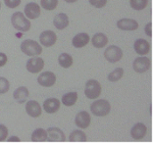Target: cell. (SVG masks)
<instances>
[{"label": "cell", "mask_w": 154, "mask_h": 144, "mask_svg": "<svg viewBox=\"0 0 154 144\" xmlns=\"http://www.w3.org/2000/svg\"><path fill=\"white\" fill-rule=\"evenodd\" d=\"M46 131H47V141L64 142L67 140L65 133L59 127H49Z\"/></svg>", "instance_id": "cell-11"}, {"label": "cell", "mask_w": 154, "mask_h": 144, "mask_svg": "<svg viewBox=\"0 0 154 144\" xmlns=\"http://www.w3.org/2000/svg\"><path fill=\"white\" fill-rule=\"evenodd\" d=\"M146 133H147V127L142 123L136 124L131 130V136L136 140L142 139Z\"/></svg>", "instance_id": "cell-15"}, {"label": "cell", "mask_w": 154, "mask_h": 144, "mask_svg": "<svg viewBox=\"0 0 154 144\" xmlns=\"http://www.w3.org/2000/svg\"><path fill=\"white\" fill-rule=\"evenodd\" d=\"M37 82H38L39 85L43 86V87H51L56 82V75L52 72H44V73H41L38 75Z\"/></svg>", "instance_id": "cell-8"}, {"label": "cell", "mask_w": 154, "mask_h": 144, "mask_svg": "<svg viewBox=\"0 0 154 144\" xmlns=\"http://www.w3.org/2000/svg\"><path fill=\"white\" fill-rule=\"evenodd\" d=\"M10 88V83L8 81V79L0 77V94H4L6 92H8V90Z\"/></svg>", "instance_id": "cell-29"}, {"label": "cell", "mask_w": 154, "mask_h": 144, "mask_svg": "<svg viewBox=\"0 0 154 144\" xmlns=\"http://www.w3.org/2000/svg\"><path fill=\"white\" fill-rule=\"evenodd\" d=\"M134 51H136L138 55L140 56H144L146 54H148L150 52V49H151V45L146 39L143 38H138L134 41Z\"/></svg>", "instance_id": "cell-12"}, {"label": "cell", "mask_w": 154, "mask_h": 144, "mask_svg": "<svg viewBox=\"0 0 154 144\" xmlns=\"http://www.w3.org/2000/svg\"><path fill=\"white\" fill-rule=\"evenodd\" d=\"M91 5L96 7V8H103L107 4V0H88Z\"/></svg>", "instance_id": "cell-31"}, {"label": "cell", "mask_w": 154, "mask_h": 144, "mask_svg": "<svg viewBox=\"0 0 154 144\" xmlns=\"http://www.w3.org/2000/svg\"><path fill=\"white\" fill-rule=\"evenodd\" d=\"M101 94V84L96 79H89L85 86V95L88 99H97Z\"/></svg>", "instance_id": "cell-4"}, {"label": "cell", "mask_w": 154, "mask_h": 144, "mask_svg": "<svg viewBox=\"0 0 154 144\" xmlns=\"http://www.w3.org/2000/svg\"><path fill=\"white\" fill-rule=\"evenodd\" d=\"M91 43L96 48H103L108 44V37L102 32H97L92 36Z\"/></svg>", "instance_id": "cell-20"}, {"label": "cell", "mask_w": 154, "mask_h": 144, "mask_svg": "<svg viewBox=\"0 0 154 144\" xmlns=\"http://www.w3.org/2000/svg\"><path fill=\"white\" fill-rule=\"evenodd\" d=\"M148 0H130V5L134 10L140 11L146 8Z\"/></svg>", "instance_id": "cell-27"}, {"label": "cell", "mask_w": 154, "mask_h": 144, "mask_svg": "<svg viewBox=\"0 0 154 144\" xmlns=\"http://www.w3.org/2000/svg\"><path fill=\"white\" fill-rule=\"evenodd\" d=\"M43 67H44V60L42 58H40V57H35V56L32 58L29 59L27 65H26L27 70L32 74L39 73V72L42 71Z\"/></svg>", "instance_id": "cell-7"}, {"label": "cell", "mask_w": 154, "mask_h": 144, "mask_svg": "<svg viewBox=\"0 0 154 144\" xmlns=\"http://www.w3.org/2000/svg\"><path fill=\"white\" fill-rule=\"evenodd\" d=\"M150 67H151V60L148 57L140 56L134 59V61L133 63V68L134 70L138 74H143L145 72H147Z\"/></svg>", "instance_id": "cell-6"}, {"label": "cell", "mask_w": 154, "mask_h": 144, "mask_svg": "<svg viewBox=\"0 0 154 144\" xmlns=\"http://www.w3.org/2000/svg\"><path fill=\"white\" fill-rule=\"evenodd\" d=\"M77 100H78V93L76 91L68 92L62 96V103L65 106H67V107L74 106L76 104Z\"/></svg>", "instance_id": "cell-23"}, {"label": "cell", "mask_w": 154, "mask_h": 144, "mask_svg": "<svg viewBox=\"0 0 154 144\" xmlns=\"http://www.w3.org/2000/svg\"><path fill=\"white\" fill-rule=\"evenodd\" d=\"M26 112L32 118H38L41 115L42 109H41L38 102H36L35 100H29L26 104Z\"/></svg>", "instance_id": "cell-13"}, {"label": "cell", "mask_w": 154, "mask_h": 144, "mask_svg": "<svg viewBox=\"0 0 154 144\" xmlns=\"http://www.w3.org/2000/svg\"><path fill=\"white\" fill-rule=\"evenodd\" d=\"M104 57L108 62L117 63L123 57V50L116 45H110L104 51Z\"/></svg>", "instance_id": "cell-5"}, {"label": "cell", "mask_w": 154, "mask_h": 144, "mask_svg": "<svg viewBox=\"0 0 154 144\" xmlns=\"http://www.w3.org/2000/svg\"><path fill=\"white\" fill-rule=\"evenodd\" d=\"M32 141L33 142L47 141V131L41 127L36 128L32 133Z\"/></svg>", "instance_id": "cell-22"}, {"label": "cell", "mask_w": 154, "mask_h": 144, "mask_svg": "<svg viewBox=\"0 0 154 144\" xmlns=\"http://www.w3.org/2000/svg\"><path fill=\"white\" fill-rule=\"evenodd\" d=\"M144 32L146 33V35L149 37H152V23L149 22L146 24L145 28H144Z\"/></svg>", "instance_id": "cell-33"}, {"label": "cell", "mask_w": 154, "mask_h": 144, "mask_svg": "<svg viewBox=\"0 0 154 144\" xmlns=\"http://www.w3.org/2000/svg\"><path fill=\"white\" fill-rule=\"evenodd\" d=\"M7 61H8V58H7V55L5 54V53H2L0 52V68L5 66Z\"/></svg>", "instance_id": "cell-34"}, {"label": "cell", "mask_w": 154, "mask_h": 144, "mask_svg": "<svg viewBox=\"0 0 154 144\" xmlns=\"http://www.w3.org/2000/svg\"><path fill=\"white\" fill-rule=\"evenodd\" d=\"M7 141H9V142H13V141H15V142H20V138H19L18 136H11L10 138L7 139Z\"/></svg>", "instance_id": "cell-35"}, {"label": "cell", "mask_w": 154, "mask_h": 144, "mask_svg": "<svg viewBox=\"0 0 154 144\" xmlns=\"http://www.w3.org/2000/svg\"><path fill=\"white\" fill-rule=\"evenodd\" d=\"M29 95V89L26 86L18 87L13 93L14 99H16V101H18L19 103H24V102L27 101Z\"/></svg>", "instance_id": "cell-21"}, {"label": "cell", "mask_w": 154, "mask_h": 144, "mask_svg": "<svg viewBox=\"0 0 154 144\" xmlns=\"http://www.w3.org/2000/svg\"><path fill=\"white\" fill-rule=\"evenodd\" d=\"M58 63L64 69H68L73 65V58L68 53H62L58 57Z\"/></svg>", "instance_id": "cell-24"}, {"label": "cell", "mask_w": 154, "mask_h": 144, "mask_svg": "<svg viewBox=\"0 0 154 144\" xmlns=\"http://www.w3.org/2000/svg\"><path fill=\"white\" fill-rule=\"evenodd\" d=\"M71 142H84L86 141V134L82 130H74L69 135Z\"/></svg>", "instance_id": "cell-25"}, {"label": "cell", "mask_w": 154, "mask_h": 144, "mask_svg": "<svg viewBox=\"0 0 154 144\" xmlns=\"http://www.w3.org/2000/svg\"><path fill=\"white\" fill-rule=\"evenodd\" d=\"M57 40V35L52 31H44L40 33L39 35V41L40 44H42L44 47H51L56 43Z\"/></svg>", "instance_id": "cell-9"}, {"label": "cell", "mask_w": 154, "mask_h": 144, "mask_svg": "<svg viewBox=\"0 0 154 144\" xmlns=\"http://www.w3.org/2000/svg\"><path fill=\"white\" fill-rule=\"evenodd\" d=\"M60 106V100L57 98H48L43 102V109L47 114H54L59 111Z\"/></svg>", "instance_id": "cell-17"}, {"label": "cell", "mask_w": 154, "mask_h": 144, "mask_svg": "<svg viewBox=\"0 0 154 144\" xmlns=\"http://www.w3.org/2000/svg\"><path fill=\"white\" fill-rule=\"evenodd\" d=\"M40 5L44 10L52 11L58 5V0H40Z\"/></svg>", "instance_id": "cell-28"}, {"label": "cell", "mask_w": 154, "mask_h": 144, "mask_svg": "<svg viewBox=\"0 0 154 144\" xmlns=\"http://www.w3.org/2000/svg\"><path fill=\"white\" fill-rule=\"evenodd\" d=\"M8 137V128L4 124H0V142L5 141Z\"/></svg>", "instance_id": "cell-30"}, {"label": "cell", "mask_w": 154, "mask_h": 144, "mask_svg": "<svg viewBox=\"0 0 154 144\" xmlns=\"http://www.w3.org/2000/svg\"><path fill=\"white\" fill-rule=\"evenodd\" d=\"M0 9H1V2H0Z\"/></svg>", "instance_id": "cell-37"}, {"label": "cell", "mask_w": 154, "mask_h": 144, "mask_svg": "<svg viewBox=\"0 0 154 144\" xmlns=\"http://www.w3.org/2000/svg\"><path fill=\"white\" fill-rule=\"evenodd\" d=\"M65 1L67 3H75L76 1H78V0H65Z\"/></svg>", "instance_id": "cell-36"}, {"label": "cell", "mask_w": 154, "mask_h": 144, "mask_svg": "<svg viewBox=\"0 0 154 144\" xmlns=\"http://www.w3.org/2000/svg\"><path fill=\"white\" fill-rule=\"evenodd\" d=\"M91 123V117L88 114V112L86 111H82L76 116V119H75V124L78 127L82 128V130H85V128L88 127L89 124Z\"/></svg>", "instance_id": "cell-10"}, {"label": "cell", "mask_w": 154, "mask_h": 144, "mask_svg": "<svg viewBox=\"0 0 154 144\" xmlns=\"http://www.w3.org/2000/svg\"><path fill=\"white\" fill-rule=\"evenodd\" d=\"M123 75H124L123 68H117V69H115L113 72H111V73L108 75L107 79L111 82H115V81H120V79L123 78Z\"/></svg>", "instance_id": "cell-26"}, {"label": "cell", "mask_w": 154, "mask_h": 144, "mask_svg": "<svg viewBox=\"0 0 154 144\" xmlns=\"http://www.w3.org/2000/svg\"><path fill=\"white\" fill-rule=\"evenodd\" d=\"M11 24H12L14 29H16L17 31L21 32H29L31 29V21H29V19L22 12H16L12 15Z\"/></svg>", "instance_id": "cell-1"}, {"label": "cell", "mask_w": 154, "mask_h": 144, "mask_svg": "<svg viewBox=\"0 0 154 144\" xmlns=\"http://www.w3.org/2000/svg\"><path fill=\"white\" fill-rule=\"evenodd\" d=\"M21 51L27 56L33 57L41 54L42 47L39 43H37L35 40L26 39L21 43Z\"/></svg>", "instance_id": "cell-2"}, {"label": "cell", "mask_w": 154, "mask_h": 144, "mask_svg": "<svg viewBox=\"0 0 154 144\" xmlns=\"http://www.w3.org/2000/svg\"><path fill=\"white\" fill-rule=\"evenodd\" d=\"M91 41V37L85 32H81L78 33L76 36H74V38L72 40V44L74 45V47L76 48H82L85 47L86 44H88V42Z\"/></svg>", "instance_id": "cell-19"}, {"label": "cell", "mask_w": 154, "mask_h": 144, "mask_svg": "<svg viewBox=\"0 0 154 144\" xmlns=\"http://www.w3.org/2000/svg\"><path fill=\"white\" fill-rule=\"evenodd\" d=\"M22 0H4L5 5L8 7V8H16L19 5L21 4Z\"/></svg>", "instance_id": "cell-32"}, {"label": "cell", "mask_w": 154, "mask_h": 144, "mask_svg": "<svg viewBox=\"0 0 154 144\" xmlns=\"http://www.w3.org/2000/svg\"><path fill=\"white\" fill-rule=\"evenodd\" d=\"M24 14L28 19H29V20L36 19V18H38L40 15V7L39 5H37L35 2H29L25 7Z\"/></svg>", "instance_id": "cell-14"}, {"label": "cell", "mask_w": 154, "mask_h": 144, "mask_svg": "<svg viewBox=\"0 0 154 144\" xmlns=\"http://www.w3.org/2000/svg\"><path fill=\"white\" fill-rule=\"evenodd\" d=\"M91 111L92 115L96 117H104L107 116L111 111L110 103L105 99L95 100L91 105Z\"/></svg>", "instance_id": "cell-3"}, {"label": "cell", "mask_w": 154, "mask_h": 144, "mask_svg": "<svg viewBox=\"0 0 154 144\" xmlns=\"http://www.w3.org/2000/svg\"><path fill=\"white\" fill-rule=\"evenodd\" d=\"M53 25L59 31L66 29L69 26V18L68 15L65 13H59L53 19Z\"/></svg>", "instance_id": "cell-18"}, {"label": "cell", "mask_w": 154, "mask_h": 144, "mask_svg": "<svg viewBox=\"0 0 154 144\" xmlns=\"http://www.w3.org/2000/svg\"><path fill=\"white\" fill-rule=\"evenodd\" d=\"M118 29L122 31H136L138 29V23L133 19H121L117 22Z\"/></svg>", "instance_id": "cell-16"}]
</instances>
